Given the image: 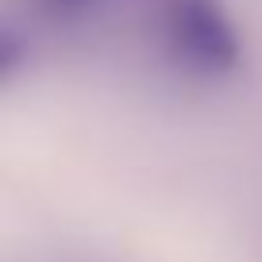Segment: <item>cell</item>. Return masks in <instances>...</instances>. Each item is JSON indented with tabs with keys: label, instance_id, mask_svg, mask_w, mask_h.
Masks as SVG:
<instances>
[{
	"label": "cell",
	"instance_id": "6da1fadb",
	"mask_svg": "<svg viewBox=\"0 0 262 262\" xmlns=\"http://www.w3.org/2000/svg\"><path fill=\"white\" fill-rule=\"evenodd\" d=\"M162 27L173 58L205 77H224L239 66L243 42L220 0H166Z\"/></svg>",
	"mask_w": 262,
	"mask_h": 262
},
{
	"label": "cell",
	"instance_id": "7a4b0ae2",
	"mask_svg": "<svg viewBox=\"0 0 262 262\" xmlns=\"http://www.w3.org/2000/svg\"><path fill=\"white\" fill-rule=\"evenodd\" d=\"M19 62H24V42H19L12 31H4V27H0V81L16 74Z\"/></svg>",
	"mask_w": 262,
	"mask_h": 262
},
{
	"label": "cell",
	"instance_id": "3957f363",
	"mask_svg": "<svg viewBox=\"0 0 262 262\" xmlns=\"http://www.w3.org/2000/svg\"><path fill=\"white\" fill-rule=\"evenodd\" d=\"M42 12H54V16H77V12L93 8L97 0H35Z\"/></svg>",
	"mask_w": 262,
	"mask_h": 262
}]
</instances>
